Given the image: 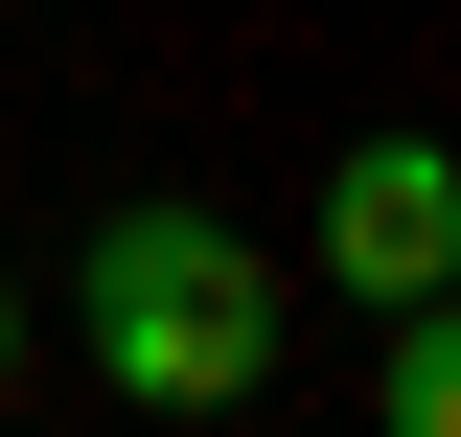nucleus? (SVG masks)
Segmentation results:
<instances>
[{"instance_id": "1", "label": "nucleus", "mask_w": 461, "mask_h": 437, "mask_svg": "<svg viewBox=\"0 0 461 437\" xmlns=\"http://www.w3.org/2000/svg\"><path fill=\"white\" fill-rule=\"evenodd\" d=\"M69 323H93V391H139V415H254L277 391V276H254L230 208H115L69 254Z\"/></svg>"}, {"instance_id": "2", "label": "nucleus", "mask_w": 461, "mask_h": 437, "mask_svg": "<svg viewBox=\"0 0 461 437\" xmlns=\"http://www.w3.org/2000/svg\"><path fill=\"white\" fill-rule=\"evenodd\" d=\"M438 276H461V162L438 138H346L323 162V299L393 323V299H438Z\"/></svg>"}, {"instance_id": "3", "label": "nucleus", "mask_w": 461, "mask_h": 437, "mask_svg": "<svg viewBox=\"0 0 461 437\" xmlns=\"http://www.w3.org/2000/svg\"><path fill=\"white\" fill-rule=\"evenodd\" d=\"M369 415H393V437H461V276H438V299H393V369H369Z\"/></svg>"}, {"instance_id": "4", "label": "nucleus", "mask_w": 461, "mask_h": 437, "mask_svg": "<svg viewBox=\"0 0 461 437\" xmlns=\"http://www.w3.org/2000/svg\"><path fill=\"white\" fill-rule=\"evenodd\" d=\"M0 391H23V276H0Z\"/></svg>"}]
</instances>
